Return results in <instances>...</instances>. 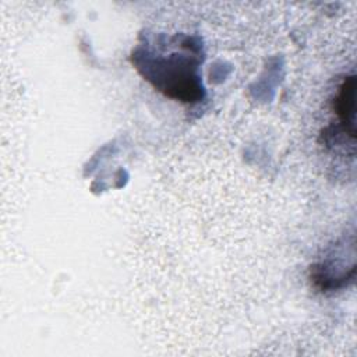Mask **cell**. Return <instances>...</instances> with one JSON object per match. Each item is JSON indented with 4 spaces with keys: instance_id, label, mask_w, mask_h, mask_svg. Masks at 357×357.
Returning <instances> with one entry per match:
<instances>
[{
    "instance_id": "6da1fadb",
    "label": "cell",
    "mask_w": 357,
    "mask_h": 357,
    "mask_svg": "<svg viewBox=\"0 0 357 357\" xmlns=\"http://www.w3.org/2000/svg\"><path fill=\"white\" fill-rule=\"evenodd\" d=\"M165 49L153 50L138 46L131 61L138 73L165 96L184 103H197L204 98L199 78L201 47L192 38L172 42Z\"/></svg>"
},
{
    "instance_id": "7a4b0ae2",
    "label": "cell",
    "mask_w": 357,
    "mask_h": 357,
    "mask_svg": "<svg viewBox=\"0 0 357 357\" xmlns=\"http://www.w3.org/2000/svg\"><path fill=\"white\" fill-rule=\"evenodd\" d=\"M354 93H356V77H346L335 96L333 110L337 116L340 130L354 141L356 130H354Z\"/></svg>"
}]
</instances>
